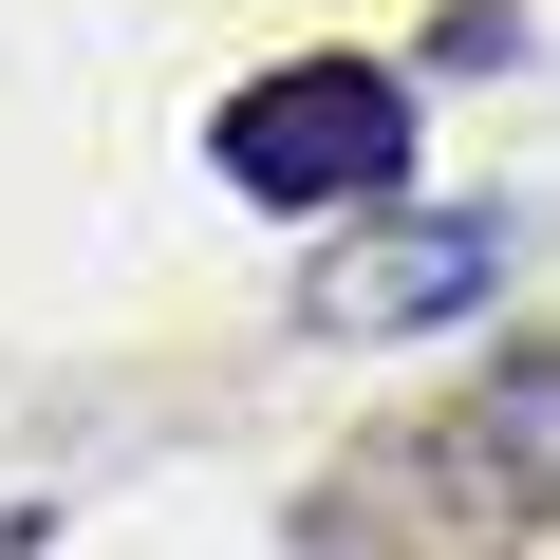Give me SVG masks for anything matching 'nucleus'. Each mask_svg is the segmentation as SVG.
<instances>
[{
  "label": "nucleus",
  "mask_w": 560,
  "mask_h": 560,
  "mask_svg": "<svg viewBox=\"0 0 560 560\" xmlns=\"http://www.w3.org/2000/svg\"><path fill=\"white\" fill-rule=\"evenodd\" d=\"M486 280H504V243H486V224H393V243L318 261V337H411V318H467Z\"/></svg>",
  "instance_id": "obj_2"
},
{
  "label": "nucleus",
  "mask_w": 560,
  "mask_h": 560,
  "mask_svg": "<svg viewBox=\"0 0 560 560\" xmlns=\"http://www.w3.org/2000/svg\"><path fill=\"white\" fill-rule=\"evenodd\" d=\"M206 168L243 206H393L411 187V75L393 57H280L261 94H224Z\"/></svg>",
  "instance_id": "obj_1"
}]
</instances>
